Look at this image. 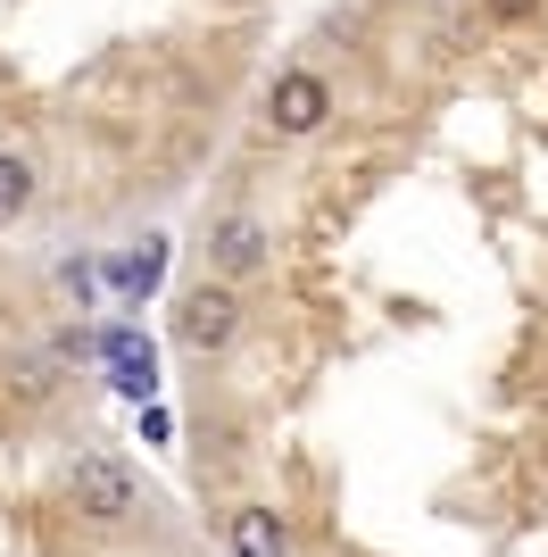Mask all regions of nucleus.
<instances>
[{"label": "nucleus", "instance_id": "7", "mask_svg": "<svg viewBox=\"0 0 548 557\" xmlns=\"http://www.w3.org/2000/svg\"><path fill=\"white\" fill-rule=\"evenodd\" d=\"M548 0H482V17H499V25H524V17H540Z\"/></svg>", "mask_w": 548, "mask_h": 557}, {"label": "nucleus", "instance_id": "6", "mask_svg": "<svg viewBox=\"0 0 548 557\" xmlns=\"http://www.w3.org/2000/svg\"><path fill=\"white\" fill-rule=\"evenodd\" d=\"M34 209V159L25 150H0V225H17Z\"/></svg>", "mask_w": 548, "mask_h": 557}, {"label": "nucleus", "instance_id": "5", "mask_svg": "<svg viewBox=\"0 0 548 557\" xmlns=\"http://www.w3.org/2000/svg\"><path fill=\"white\" fill-rule=\"evenodd\" d=\"M225 549H233V557H291V516L266 508V499L233 508V516H225Z\"/></svg>", "mask_w": 548, "mask_h": 557}, {"label": "nucleus", "instance_id": "3", "mask_svg": "<svg viewBox=\"0 0 548 557\" xmlns=\"http://www.w3.org/2000/svg\"><path fill=\"white\" fill-rule=\"evenodd\" d=\"M233 333H241V300H233V283H191L175 300V342L191 349V358H216V349H233Z\"/></svg>", "mask_w": 548, "mask_h": 557}, {"label": "nucleus", "instance_id": "2", "mask_svg": "<svg viewBox=\"0 0 548 557\" xmlns=\"http://www.w3.org/2000/svg\"><path fill=\"white\" fill-rule=\"evenodd\" d=\"M324 125H333V84H324L316 67H283L266 84V134L308 141V134H324Z\"/></svg>", "mask_w": 548, "mask_h": 557}, {"label": "nucleus", "instance_id": "1", "mask_svg": "<svg viewBox=\"0 0 548 557\" xmlns=\"http://www.w3.org/2000/svg\"><path fill=\"white\" fill-rule=\"evenodd\" d=\"M67 508L84 516V524H100V533H116V524H141L150 499H141L134 466L116 458V449H84V458L67 466Z\"/></svg>", "mask_w": 548, "mask_h": 557}, {"label": "nucleus", "instance_id": "4", "mask_svg": "<svg viewBox=\"0 0 548 557\" xmlns=\"http://www.w3.org/2000/svg\"><path fill=\"white\" fill-rule=\"evenodd\" d=\"M274 267V225L250 209H225L216 225H208V275H225V283H250Z\"/></svg>", "mask_w": 548, "mask_h": 557}]
</instances>
